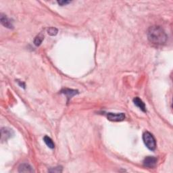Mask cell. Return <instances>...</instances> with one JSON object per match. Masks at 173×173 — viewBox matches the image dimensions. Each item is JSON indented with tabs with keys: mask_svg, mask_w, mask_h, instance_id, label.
<instances>
[{
	"mask_svg": "<svg viewBox=\"0 0 173 173\" xmlns=\"http://www.w3.org/2000/svg\"><path fill=\"white\" fill-rule=\"evenodd\" d=\"M60 92H61V94H63L65 95H66V97L68 99V100H70V98H72L73 96H75L79 94L78 90H75V89H67V88L63 89Z\"/></svg>",
	"mask_w": 173,
	"mask_h": 173,
	"instance_id": "8992f818",
	"label": "cell"
},
{
	"mask_svg": "<svg viewBox=\"0 0 173 173\" xmlns=\"http://www.w3.org/2000/svg\"><path fill=\"white\" fill-rule=\"evenodd\" d=\"M133 103L134 104L136 105L137 107H138L143 112H146L147 110H146V107L145 104L143 103V101L141 100V99L138 97H136L133 99Z\"/></svg>",
	"mask_w": 173,
	"mask_h": 173,
	"instance_id": "ba28073f",
	"label": "cell"
},
{
	"mask_svg": "<svg viewBox=\"0 0 173 173\" xmlns=\"http://www.w3.org/2000/svg\"><path fill=\"white\" fill-rule=\"evenodd\" d=\"M58 33V30L55 27H50L47 29V33L49 34L50 36H55Z\"/></svg>",
	"mask_w": 173,
	"mask_h": 173,
	"instance_id": "7c38bea8",
	"label": "cell"
},
{
	"mask_svg": "<svg viewBox=\"0 0 173 173\" xmlns=\"http://www.w3.org/2000/svg\"><path fill=\"white\" fill-rule=\"evenodd\" d=\"M107 118L109 120L112 122H120L125 119V114L124 113H107Z\"/></svg>",
	"mask_w": 173,
	"mask_h": 173,
	"instance_id": "3957f363",
	"label": "cell"
},
{
	"mask_svg": "<svg viewBox=\"0 0 173 173\" xmlns=\"http://www.w3.org/2000/svg\"><path fill=\"white\" fill-rule=\"evenodd\" d=\"M43 39H44V35L42 33H41L35 38L34 43L36 46H39L42 43Z\"/></svg>",
	"mask_w": 173,
	"mask_h": 173,
	"instance_id": "8fae6325",
	"label": "cell"
},
{
	"mask_svg": "<svg viewBox=\"0 0 173 173\" xmlns=\"http://www.w3.org/2000/svg\"><path fill=\"white\" fill-rule=\"evenodd\" d=\"M49 172H62V166H57V167H55V168H52L49 170Z\"/></svg>",
	"mask_w": 173,
	"mask_h": 173,
	"instance_id": "4fadbf2b",
	"label": "cell"
},
{
	"mask_svg": "<svg viewBox=\"0 0 173 173\" xmlns=\"http://www.w3.org/2000/svg\"><path fill=\"white\" fill-rule=\"evenodd\" d=\"M143 141L145 146L151 151H154L156 148V141L152 133L145 132L143 134Z\"/></svg>",
	"mask_w": 173,
	"mask_h": 173,
	"instance_id": "7a4b0ae2",
	"label": "cell"
},
{
	"mask_svg": "<svg viewBox=\"0 0 173 173\" xmlns=\"http://www.w3.org/2000/svg\"><path fill=\"white\" fill-rule=\"evenodd\" d=\"M18 85H20V86H21V87H23L24 89L25 88V85H24V83H22V82H21V81H18Z\"/></svg>",
	"mask_w": 173,
	"mask_h": 173,
	"instance_id": "9a60e30c",
	"label": "cell"
},
{
	"mask_svg": "<svg viewBox=\"0 0 173 173\" xmlns=\"http://www.w3.org/2000/svg\"><path fill=\"white\" fill-rule=\"evenodd\" d=\"M57 3H58L59 5L63 6H65L66 4H69V3H70V1H58Z\"/></svg>",
	"mask_w": 173,
	"mask_h": 173,
	"instance_id": "5bb4252c",
	"label": "cell"
},
{
	"mask_svg": "<svg viewBox=\"0 0 173 173\" xmlns=\"http://www.w3.org/2000/svg\"><path fill=\"white\" fill-rule=\"evenodd\" d=\"M14 134V131L12 129H9L7 127L2 128L1 130V140L2 142L4 141H7L8 139Z\"/></svg>",
	"mask_w": 173,
	"mask_h": 173,
	"instance_id": "277c9868",
	"label": "cell"
},
{
	"mask_svg": "<svg viewBox=\"0 0 173 173\" xmlns=\"http://www.w3.org/2000/svg\"><path fill=\"white\" fill-rule=\"evenodd\" d=\"M18 172H34L33 168L31 166L27 163H23L20 164L18 167Z\"/></svg>",
	"mask_w": 173,
	"mask_h": 173,
	"instance_id": "9c48e42d",
	"label": "cell"
},
{
	"mask_svg": "<svg viewBox=\"0 0 173 173\" xmlns=\"http://www.w3.org/2000/svg\"><path fill=\"white\" fill-rule=\"evenodd\" d=\"M0 20H1V23L4 27L8 28H13V24H12V22L10 21V20L6 17V15L1 14V18H0Z\"/></svg>",
	"mask_w": 173,
	"mask_h": 173,
	"instance_id": "52a82bcc",
	"label": "cell"
},
{
	"mask_svg": "<svg viewBox=\"0 0 173 173\" xmlns=\"http://www.w3.org/2000/svg\"><path fill=\"white\" fill-rule=\"evenodd\" d=\"M157 164V158L153 156H147L143 160V165L145 167L152 168L155 167Z\"/></svg>",
	"mask_w": 173,
	"mask_h": 173,
	"instance_id": "5b68a950",
	"label": "cell"
},
{
	"mask_svg": "<svg viewBox=\"0 0 173 173\" xmlns=\"http://www.w3.org/2000/svg\"><path fill=\"white\" fill-rule=\"evenodd\" d=\"M43 141L48 147H50V149H54V147H55V144H54L52 139H51L50 137L45 136L43 137Z\"/></svg>",
	"mask_w": 173,
	"mask_h": 173,
	"instance_id": "30bf717a",
	"label": "cell"
},
{
	"mask_svg": "<svg viewBox=\"0 0 173 173\" xmlns=\"http://www.w3.org/2000/svg\"><path fill=\"white\" fill-rule=\"evenodd\" d=\"M147 38L149 42L160 46L166 42L168 36L161 27L153 26L150 27L147 31Z\"/></svg>",
	"mask_w": 173,
	"mask_h": 173,
	"instance_id": "6da1fadb",
	"label": "cell"
}]
</instances>
